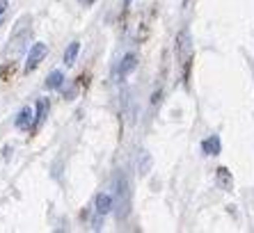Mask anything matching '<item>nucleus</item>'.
<instances>
[{"label": "nucleus", "instance_id": "nucleus-12", "mask_svg": "<svg viewBox=\"0 0 254 233\" xmlns=\"http://www.w3.org/2000/svg\"><path fill=\"white\" fill-rule=\"evenodd\" d=\"M78 2H80V5H94L96 0H78Z\"/></svg>", "mask_w": 254, "mask_h": 233}, {"label": "nucleus", "instance_id": "nucleus-5", "mask_svg": "<svg viewBox=\"0 0 254 233\" xmlns=\"http://www.w3.org/2000/svg\"><path fill=\"white\" fill-rule=\"evenodd\" d=\"M220 149H222V144H220L218 135H211V137H206V140L201 142V151L206 153V156H218Z\"/></svg>", "mask_w": 254, "mask_h": 233}, {"label": "nucleus", "instance_id": "nucleus-8", "mask_svg": "<svg viewBox=\"0 0 254 233\" xmlns=\"http://www.w3.org/2000/svg\"><path fill=\"white\" fill-rule=\"evenodd\" d=\"M62 85H64V73H62V71H53V73L46 78V89H60Z\"/></svg>", "mask_w": 254, "mask_h": 233}, {"label": "nucleus", "instance_id": "nucleus-3", "mask_svg": "<svg viewBox=\"0 0 254 233\" xmlns=\"http://www.w3.org/2000/svg\"><path fill=\"white\" fill-rule=\"evenodd\" d=\"M35 123V110L30 108V105H25L23 110L16 115V119H14V126H16L18 130H25V128H30Z\"/></svg>", "mask_w": 254, "mask_h": 233}, {"label": "nucleus", "instance_id": "nucleus-11", "mask_svg": "<svg viewBox=\"0 0 254 233\" xmlns=\"http://www.w3.org/2000/svg\"><path fill=\"white\" fill-rule=\"evenodd\" d=\"M5 12H7V0H0V18H2Z\"/></svg>", "mask_w": 254, "mask_h": 233}, {"label": "nucleus", "instance_id": "nucleus-9", "mask_svg": "<svg viewBox=\"0 0 254 233\" xmlns=\"http://www.w3.org/2000/svg\"><path fill=\"white\" fill-rule=\"evenodd\" d=\"M218 183H220V185H222V190H231V185H234V181H231L229 169H225V167H220V169H218Z\"/></svg>", "mask_w": 254, "mask_h": 233}, {"label": "nucleus", "instance_id": "nucleus-1", "mask_svg": "<svg viewBox=\"0 0 254 233\" xmlns=\"http://www.w3.org/2000/svg\"><path fill=\"white\" fill-rule=\"evenodd\" d=\"M48 53V46L44 44V41H37V44H32L28 51V58H25V73H30V71H35L37 66L44 62V58H46Z\"/></svg>", "mask_w": 254, "mask_h": 233}, {"label": "nucleus", "instance_id": "nucleus-4", "mask_svg": "<svg viewBox=\"0 0 254 233\" xmlns=\"http://www.w3.org/2000/svg\"><path fill=\"white\" fill-rule=\"evenodd\" d=\"M48 116V101L46 99H39L37 101V110H35V123H32V128H39L44 121H46Z\"/></svg>", "mask_w": 254, "mask_h": 233}, {"label": "nucleus", "instance_id": "nucleus-7", "mask_svg": "<svg viewBox=\"0 0 254 233\" xmlns=\"http://www.w3.org/2000/svg\"><path fill=\"white\" fill-rule=\"evenodd\" d=\"M78 53H80V41H71L69 46H66V51H64V64H66V66L76 64Z\"/></svg>", "mask_w": 254, "mask_h": 233}, {"label": "nucleus", "instance_id": "nucleus-10", "mask_svg": "<svg viewBox=\"0 0 254 233\" xmlns=\"http://www.w3.org/2000/svg\"><path fill=\"white\" fill-rule=\"evenodd\" d=\"M142 160H140V174L142 176H144V174H147V172H149V169H151V158H149V153L147 151H142Z\"/></svg>", "mask_w": 254, "mask_h": 233}, {"label": "nucleus", "instance_id": "nucleus-2", "mask_svg": "<svg viewBox=\"0 0 254 233\" xmlns=\"http://www.w3.org/2000/svg\"><path fill=\"white\" fill-rule=\"evenodd\" d=\"M115 208V199L110 197L108 192H99L94 199V213H99V215H108L110 210Z\"/></svg>", "mask_w": 254, "mask_h": 233}, {"label": "nucleus", "instance_id": "nucleus-6", "mask_svg": "<svg viewBox=\"0 0 254 233\" xmlns=\"http://www.w3.org/2000/svg\"><path fill=\"white\" fill-rule=\"evenodd\" d=\"M137 66V58H135V53H126L124 58H122V64H119V76L124 78L128 76L130 71Z\"/></svg>", "mask_w": 254, "mask_h": 233}]
</instances>
